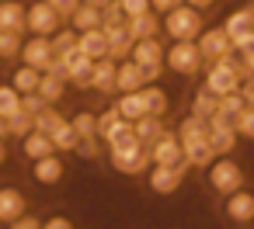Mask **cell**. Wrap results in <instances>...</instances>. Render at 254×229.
Listing matches in <instances>:
<instances>
[{
  "label": "cell",
  "mask_w": 254,
  "mask_h": 229,
  "mask_svg": "<svg viewBox=\"0 0 254 229\" xmlns=\"http://www.w3.org/2000/svg\"><path fill=\"white\" fill-rule=\"evenodd\" d=\"M132 132H136V139H139L143 146H150V142L164 132V122H160L157 115H139V118L132 122Z\"/></svg>",
  "instance_id": "obj_33"
},
{
  "label": "cell",
  "mask_w": 254,
  "mask_h": 229,
  "mask_svg": "<svg viewBox=\"0 0 254 229\" xmlns=\"http://www.w3.org/2000/svg\"><path fill=\"white\" fill-rule=\"evenodd\" d=\"M21 108H25V111H28L32 118H35V115H39V111L46 108V97H42L39 91H35V94H25V97H21Z\"/></svg>",
  "instance_id": "obj_47"
},
{
  "label": "cell",
  "mask_w": 254,
  "mask_h": 229,
  "mask_svg": "<svg viewBox=\"0 0 254 229\" xmlns=\"http://www.w3.org/2000/svg\"><path fill=\"white\" fill-rule=\"evenodd\" d=\"M139 97H143V111H146V115H157V118H164V115H167V108H171L167 94H164L157 84H146V87L139 91Z\"/></svg>",
  "instance_id": "obj_28"
},
{
  "label": "cell",
  "mask_w": 254,
  "mask_h": 229,
  "mask_svg": "<svg viewBox=\"0 0 254 229\" xmlns=\"http://www.w3.org/2000/svg\"><path fill=\"white\" fill-rule=\"evenodd\" d=\"M233 52H237V56L247 63V59L254 56V32H244V35H237V39H233Z\"/></svg>",
  "instance_id": "obj_44"
},
{
  "label": "cell",
  "mask_w": 254,
  "mask_h": 229,
  "mask_svg": "<svg viewBox=\"0 0 254 229\" xmlns=\"http://www.w3.org/2000/svg\"><path fill=\"white\" fill-rule=\"evenodd\" d=\"M247 77V66H244V59L233 52L230 59H223V63H205V84L202 87H209L212 94H233V91H240V80Z\"/></svg>",
  "instance_id": "obj_2"
},
{
  "label": "cell",
  "mask_w": 254,
  "mask_h": 229,
  "mask_svg": "<svg viewBox=\"0 0 254 229\" xmlns=\"http://www.w3.org/2000/svg\"><path fill=\"white\" fill-rule=\"evenodd\" d=\"M11 229H42V219H35V215H18L14 222H11Z\"/></svg>",
  "instance_id": "obj_49"
},
{
  "label": "cell",
  "mask_w": 254,
  "mask_h": 229,
  "mask_svg": "<svg viewBox=\"0 0 254 229\" xmlns=\"http://www.w3.org/2000/svg\"><path fill=\"white\" fill-rule=\"evenodd\" d=\"M185 174H188V163H178V167H171V163H150V170H146V184H150V191L153 194H174L181 184H185Z\"/></svg>",
  "instance_id": "obj_8"
},
{
  "label": "cell",
  "mask_w": 254,
  "mask_h": 229,
  "mask_svg": "<svg viewBox=\"0 0 254 229\" xmlns=\"http://www.w3.org/2000/svg\"><path fill=\"white\" fill-rule=\"evenodd\" d=\"M7 136H11V129H7V118L0 115V139H7Z\"/></svg>",
  "instance_id": "obj_55"
},
{
  "label": "cell",
  "mask_w": 254,
  "mask_h": 229,
  "mask_svg": "<svg viewBox=\"0 0 254 229\" xmlns=\"http://www.w3.org/2000/svg\"><path fill=\"white\" fill-rule=\"evenodd\" d=\"M205 184H209V191H212L216 198H223V194L244 187V184H247V174H244V167L226 153V156H212V160L205 163Z\"/></svg>",
  "instance_id": "obj_1"
},
{
  "label": "cell",
  "mask_w": 254,
  "mask_h": 229,
  "mask_svg": "<svg viewBox=\"0 0 254 229\" xmlns=\"http://www.w3.org/2000/svg\"><path fill=\"white\" fill-rule=\"evenodd\" d=\"M66 177V163L60 153H49L42 160H32V181L42 184V187H56L60 181Z\"/></svg>",
  "instance_id": "obj_13"
},
{
  "label": "cell",
  "mask_w": 254,
  "mask_h": 229,
  "mask_svg": "<svg viewBox=\"0 0 254 229\" xmlns=\"http://www.w3.org/2000/svg\"><path fill=\"white\" fill-rule=\"evenodd\" d=\"M119 7H122L126 18H136V14L150 11V0H119Z\"/></svg>",
  "instance_id": "obj_46"
},
{
  "label": "cell",
  "mask_w": 254,
  "mask_h": 229,
  "mask_svg": "<svg viewBox=\"0 0 254 229\" xmlns=\"http://www.w3.org/2000/svg\"><path fill=\"white\" fill-rule=\"evenodd\" d=\"M108 163L119 170V174H146L150 170V153L143 142H132V146H108Z\"/></svg>",
  "instance_id": "obj_6"
},
{
  "label": "cell",
  "mask_w": 254,
  "mask_h": 229,
  "mask_svg": "<svg viewBox=\"0 0 254 229\" xmlns=\"http://www.w3.org/2000/svg\"><path fill=\"white\" fill-rule=\"evenodd\" d=\"M63 25L60 11L49 7L46 0H35V4H25V32L32 35H56Z\"/></svg>",
  "instance_id": "obj_9"
},
{
  "label": "cell",
  "mask_w": 254,
  "mask_h": 229,
  "mask_svg": "<svg viewBox=\"0 0 254 229\" xmlns=\"http://www.w3.org/2000/svg\"><path fill=\"white\" fill-rule=\"evenodd\" d=\"M233 129H237L240 139H254V108H251V104L233 118Z\"/></svg>",
  "instance_id": "obj_42"
},
{
  "label": "cell",
  "mask_w": 254,
  "mask_h": 229,
  "mask_svg": "<svg viewBox=\"0 0 254 229\" xmlns=\"http://www.w3.org/2000/svg\"><path fill=\"white\" fill-rule=\"evenodd\" d=\"M53 39V49H56V56L60 52H70V49H77V32L73 28H60V35H49Z\"/></svg>",
  "instance_id": "obj_43"
},
{
  "label": "cell",
  "mask_w": 254,
  "mask_h": 229,
  "mask_svg": "<svg viewBox=\"0 0 254 229\" xmlns=\"http://www.w3.org/2000/svg\"><path fill=\"white\" fill-rule=\"evenodd\" d=\"M87 4H94V7H108L112 0H87Z\"/></svg>",
  "instance_id": "obj_57"
},
{
  "label": "cell",
  "mask_w": 254,
  "mask_h": 229,
  "mask_svg": "<svg viewBox=\"0 0 254 229\" xmlns=\"http://www.w3.org/2000/svg\"><path fill=\"white\" fill-rule=\"evenodd\" d=\"M247 4H254V0H247Z\"/></svg>",
  "instance_id": "obj_59"
},
{
  "label": "cell",
  "mask_w": 254,
  "mask_h": 229,
  "mask_svg": "<svg viewBox=\"0 0 254 229\" xmlns=\"http://www.w3.org/2000/svg\"><path fill=\"white\" fill-rule=\"evenodd\" d=\"M0 32H25V4L0 0Z\"/></svg>",
  "instance_id": "obj_24"
},
{
  "label": "cell",
  "mask_w": 254,
  "mask_h": 229,
  "mask_svg": "<svg viewBox=\"0 0 254 229\" xmlns=\"http://www.w3.org/2000/svg\"><path fill=\"white\" fill-rule=\"evenodd\" d=\"M240 94H244V101H247V104L254 108V77H251V73H247V77L240 80Z\"/></svg>",
  "instance_id": "obj_51"
},
{
  "label": "cell",
  "mask_w": 254,
  "mask_h": 229,
  "mask_svg": "<svg viewBox=\"0 0 254 229\" xmlns=\"http://www.w3.org/2000/svg\"><path fill=\"white\" fill-rule=\"evenodd\" d=\"M4 160H7V146H4V139H0V167H4Z\"/></svg>",
  "instance_id": "obj_56"
},
{
  "label": "cell",
  "mask_w": 254,
  "mask_h": 229,
  "mask_svg": "<svg viewBox=\"0 0 254 229\" xmlns=\"http://www.w3.org/2000/svg\"><path fill=\"white\" fill-rule=\"evenodd\" d=\"M39 80H42V70H35V66H25V63H21L11 84H14V91L25 97V94H35V91H39Z\"/></svg>",
  "instance_id": "obj_34"
},
{
  "label": "cell",
  "mask_w": 254,
  "mask_h": 229,
  "mask_svg": "<svg viewBox=\"0 0 254 229\" xmlns=\"http://www.w3.org/2000/svg\"><path fill=\"white\" fill-rule=\"evenodd\" d=\"M185 4H188V7H195V11H202V14H205V11H209V7H216V0H185Z\"/></svg>",
  "instance_id": "obj_54"
},
{
  "label": "cell",
  "mask_w": 254,
  "mask_h": 229,
  "mask_svg": "<svg viewBox=\"0 0 254 229\" xmlns=\"http://www.w3.org/2000/svg\"><path fill=\"white\" fill-rule=\"evenodd\" d=\"M244 66H247V73H251V77H254V56H251V59H247V63H244Z\"/></svg>",
  "instance_id": "obj_58"
},
{
  "label": "cell",
  "mask_w": 254,
  "mask_h": 229,
  "mask_svg": "<svg viewBox=\"0 0 254 229\" xmlns=\"http://www.w3.org/2000/svg\"><path fill=\"white\" fill-rule=\"evenodd\" d=\"M18 108H21V94L14 91V84H0V115L11 118Z\"/></svg>",
  "instance_id": "obj_38"
},
{
  "label": "cell",
  "mask_w": 254,
  "mask_h": 229,
  "mask_svg": "<svg viewBox=\"0 0 254 229\" xmlns=\"http://www.w3.org/2000/svg\"><path fill=\"white\" fill-rule=\"evenodd\" d=\"M60 122H63V118H60V111H56L53 104H46V108L35 115V129H39V132H46V136H49V132L60 125Z\"/></svg>",
  "instance_id": "obj_41"
},
{
  "label": "cell",
  "mask_w": 254,
  "mask_h": 229,
  "mask_svg": "<svg viewBox=\"0 0 254 229\" xmlns=\"http://www.w3.org/2000/svg\"><path fill=\"white\" fill-rule=\"evenodd\" d=\"M60 59L66 63V84L87 91L91 87V73H94V59L84 56L80 49H70V52H60Z\"/></svg>",
  "instance_id": "obj_12"
},
{
  "label": "cell",
  "mask_w": 254,
  "mask_h": 229,
  "mask_svg": "<svg viewBox=\"0 0 254 229\" xmlns=\"http://www.w3.org/2000/svg\"><path fill=\"white\" fill-rule=\"evenodd\" d=\"M160 28L171 35V39H198L202 35V28H205V21H202V11H195V7H188V4H178V7H171L167 14H160Z\"/></svg>",
  "instance_id": "obj_3"
},
{
  "label": "cell",
  "mask_w": 254,
  "mask_h": 229,
  "mask_svg": "<svg viewBox=\"0 0 254 229\" xmlns=\"http://www.w3.org/2000/svg\"><path fill=\"white\" fill-rule=\"evenodd\" d=\"M77 49L91 59H105L108 56V35L105 28H91V32H77Z\"/></svg>",
  "instance_id": "obj_18"
},
{
  "label": "cell",
  "mask_w": 254,
  "mask_h": 229,
  "mask_svg": "<svg viewBox=\"0 0 254 229\" xmlns=\"http://www.w3.org/2000/svg\"><path fill=\"white\" fill-rule=\"evenodd\" d=\"M126 28L132 35V42L136 39H153V35H160V14L157 11H143L136 18H126Z\"/></svg>",
  "instance_id": "obj_20"
},
{
  "label": "cell",
  "mask_w": 254,
  "mask_h": 229,
  "mask_svg": "<svg viewBox=\"0 0 254 229\" xmlns=\"http://www.w3.org/2000/svg\"><path fill=\"white\" fill-rule=\"evenodd\" d=\"M219 215L230 222V226H251L254 222V191H247V187H237V191H230V194H223L219 198Z\"/></svg>",
  "instance_id": "obj_5"
},
{
  "label": "cell",
  "mask_w": 254,
  "mask_h": 229,
  "mask_svg": "<svg viewBox=\"0 0 254 229\" xmlns=\"http://www.w3.org/2000/svg\"><path fill=\"white\" fill-rule=\"evenodd\" d=\"M49 153H56V146H53V139L46 136V132H39V129H32L28 136H21V156L32 163V160H42V156H49Z\"/></svg>",
  "instance_id": "obj_19"
},
{
  "label": "cell",
  "mask_w": 254,
  "mask_h": 229,
  "mask_svg": "<svg viewBox=\"0 0 254 229\" xmlns=\"http://www.w3.org/2000/svg\"><path fill=\"white\" fill-rule=\"evenodd\" d=\"M42 229H73V222L66 215H49V219H42Z\"/></svg>",
  "instance_id": "obj_50"
},
{
  "label": "cell",
  "mask_w": 254,
  "mask_h": 229,
  "mask_svg": "<svg viewBox=\"0 0 254 229\" xmlns=\"http://www.w3.org/2000/svg\"><path fill=\"white\" fill-rule=\"evenodd\" d=\"M70 125H73V132L80 139H98V115L94 111H77L70 118Z\"/></svg>",
  "instance_id": "obj_36"
},
{
  "label": "cell",
  "mask_w": 254,
  "mask_h": 229,
  "mask_svg": "<svg viewBox=\"0 0 254 229\" xmlns=\"http://www.w3.org/2000/svg\"><path fill=\"white\" fill-rule=\"evenodd\" d=\"M178 4H185V0H150V11L167 14V11H171V7H178Z\"/></svg>",
  "instance_id": "obj_52"
},
{
  "label": "cell",
  "mask_w": 254,
  "mask_h": 229,
  "mask_svg": "<svg viewBox=\"0 0 254 229\" xmlns=\"http://www.w3.org/2000/svg\"><path fill=\"white\" fill-rule=\"evenodd\" d=\"M202 66L205 63L198 56V42H191V39H174L164 52V70H171L178 77H195Z\"/></svg>",
  "instance_id": "obj_4"
},
{
  "label": "cell",
  "mask_w": 254,
  "mask_h": 229,
  "mask_svg": "<svg viewBox=\"0 0 254 229\" xmlns=\"http://www.w3.org/2000/svg\"><path fill=\"white\" fill-rule=\"evenodd\" d=\"M7 129H11V136H18V139H21V136H28V132L35 129V118H32L25 108H18V111L7 118Z\"/></svg>",
  "instance_id": "obj_39"
},
{
  "label": "cell",
  "mask_w": 254,
  "mask_h": 229,
  "mask_svg": "<svg viewBox=\"0 0 254 229\" xmlns=\"http://www.w3.org/2000/svg\"><path fill=\"white\" fill-rule=\"evenodd\" d=\"M21 32H0V59H14L21 52Z\"/></svg>",
  "instance_id": "obj_40"
},
{
  "label": "cell",
  "mask_w": 254,
  "mask_h": 229,
  "mask_svg": "<svg viewBox=\"0 0 254 229\" xmlns=\"http://www.w3.org/2000/svg\"><path fill=\"white\" fill-rule=\"evenodd\" d=\"M126 125H129V122L115 111V104H112V108H105V111L98 115V142H112Z\"/></svg>",
  "instance_id": "obj_25"
},
{
  "label": "cell",
  "mask_w": 254,
  "mask_h": 229,
  "mask_svg": "<svg viewBox=\"0 0 254 229\" xmlns=\"http://www.w3.org/2000/svg\"><path fill=\"white\" fill-rule=\"evenodd\" d=\"M223 28H226V35H230V39H237V35H244V32H254V4L237 7L233 14H226Z\"/></svg>",
  "instance_id": "obj_27"
},
{
  "label": "cell",
  "mask_w": 254,
  "mask_h": 229,
  "mask_svg": "<svg viewBox=\"0 0 254 229\" xmlns=\"http://www.w3.org/2000/svg\"><path fill=\"white\" fill-rule=\"evenodd\" d=\"M237 129H233V122H226V118H219V115H212L209 118V142H212V153L216 156H226V153H233L237 149Z\"/></svg>",
  "instance_id": "obj_14"
},
{
  "label": "cell",
  "mask_w": 254,
  "mask_h": 229,
  "mask_svg": "<svg viewBox=\"0 0 254 229\" xmlns=\"http://www.w3.org/2000/svg\"><path fill=\"white\" fill-rule=\"evenodd\" d=\"M91 91H98V94H112V91H115V59H112V56H105V59H94Z\"/></svg>",
  "instance_id": "obj_22"
},
{
  "label": "cell",
  "mask_w": 254,
  "mask_h": 229,
  "mask_svg": "<svg viewBox=\"0 0 254 229\" xmlns=\"http://www.w3.org/2000/svg\"><path fill=\"white\" fill-rule=\"evenodd\" d=\"M146 153H150V163H171V167L188 163V160H185V146H181L178 132H167V129H164V132L146 146Z\"/></svg>",
  "instance_id": "obj_10"
},
{
  "label": "cell",
  "mask_w": 254,
  "mask_h": 229,
  "mask_svg": "<svg viewBox=\"0 0 254 229\" xmlns=\"http://www.w3.org/2000/svg\"><path fill=\"white\" fill-rule=\"evenodd\" d=\"M49 139H53L56 153H73V149H77V142H80V136H77V132H73V125H70V118H63V122L49 132Z\"/></svg>",
  "instance_id": "obj_31"
},
{
  "label": "cell",
  "mask_w": 254,
  "mask_h": 229,
  "mask_svg": "<svg viewBox=\"0 0 254 229\" xmlns=\"http://www.w3.org/2000/svg\"><path fill=\"white\" fill-rule=\"evenodd\" d=\"M146 80H143V66L132 63V59H119L115 63V91L126 94V91H143Z\"/></svg>",
  "instance_id": "obj_16"
},
{
  "label": "cell",
  "mask_w": 254,
  "mask_h": 229,
  "mask_svg": "<svg viewBox=\"0 0 254 229\" xmlns=\"http://www.w3.org/2000/svg\"><path fill=\"white\" fill-rule=\"evenodd\" d=\"M160 73H164V63H153V66H143V80H146V84H157V80H160Z\"/></svg>",
  "instance_id": "obj_53"
},
{
  "label": "cell",
  "mask_w": 254,
  "mask_h": 229,
  "mask_svg": "<svg viewBox=\"0 0 254 229\" xmlns=\"http://www.w3.org/2000/svg\"><path fill=\"white\" fill-rule=\"evenodd\" d=\"M164 52H167V46L153 35V39H136L129 59L139 63V66H153V63H164Z\"/></svg>",
  "instance_id": "obj_17"
},
{
  "label": "cell",
  "mask_w": 254,
  "mask_h": 229,
  "mask_svg": "<svg viewBox=\"0 0 254 229\" xmlns=\"http://www.w3.org/2000/svg\"><path fill=\"white\" fill-rule=\"evenodd\" d=\"M28 212V198H25V191L21 187H14V184H4L0 187V226H11L18 215H25Z\"/></svg>",
  "instance_id": "obj_15"
},
{
  "label": "cell",
  "mask_w": 254,
  "mask_h": 229,
  "mask_svg": "<svg viewBox=\"0 0 254 229\" xmlns=\"http://www.w3.org/2000/svg\"><path fill=\"white\" fill-rule=\"evenodd\" d=\"M73 153L84 156V160H98V156H101V146H98V139H80Z\"/></svg>",
  "instance_id": "obj_45"
},
{
  "label": "cell",
  "mask_w": 254,
  "mask_h": 229,
  "mask_svg": "<svg viewBox=\"0 0 254 229\" xmlns=\"http://www.w3.org/2000/svg\"><path fill=\"white\" fill-rule=\"evenodd\" d=\"M198 42V56L202 63H223L233 56V39L226 35V28H202V35L195 39Z\"/></svg>",
  "instance_id": "obj_7"
},
{
  "label": "cell",
  "mask_w": 254,
  "mask_h": 229,
  "mask_svg": "<svg viewBox=\"0 0 254 229\" xmlns=\"http://www.w3.org/2000/svg\"><path fill=\"white\" fill-rule=\"evenodd\" d=\"M205 136H209V122H205V118H198V115L181 118V125H178L181 146H188V142H195V139H205Z\"/></svg>",
  "instance_id": "obj_30"
},
{
  "label": "cell",
  "mask_w": 254,
  "mask_h": 229,
  "mask_svg": "<svg viewBox=\"0 0 254 229\" xmlns=\"http://www.w3.org/2000/svg\"><path fill=\"white\" fill-rule=\"evenodd\" d=\"M212 156H216V153H212L209 136H205V139H195V142H188V146H185V160H188V167H205Z\"/></svg>",
  "instance_id": "obj_35"
},
{
  "label": "cell",
  "mask_w": 254,
  "mask_h": 229,
  "mask_svg": "<svg viewBox=\"0 0 254 229\" xmlns=\"http://www.w3.org/2000/svg\"><path fill=\"white\" fill-rule=\"evenodd\" d=\"M105 35H108V56L119 63V59H129V52H132V35H129V28L126 25H112V28H105Z\"/></svg>",
  "instance_id": "obj_21"
},
{
  "label": "cell",
  "mask_w": 254,
  "mask_h": 229,
  "mask_svg": "<svg viewBox=\"0 0 254 229\" xmlns=\"http://www.w3.org/2000/svg\"><path fill=\"white\" fill-rule=\"evenodd\" d=\"M66 21H70V28H73V32H91V28H101V7L87 4V0H80L77 11H73Z\"/></svg>",
  "instance_id": "obj_23"
},
{
  "label": "cell",
  "mask_w": 254,
  "mask_h": 229,
  "mask_svg": "<svg viewBox=\"0 0 254 229\" xmlns=\"http://www.w3.org/2000/svg\"><path fill=\"white\" fill-rule=\"evenodd\" d=\"M115 111H119L126 122H136L139 115H146V111H143V97H139V91H126V94H119V97H115Z\"/></svg>",
  "instance_id": "obj_32"
},
{
  "label": "cell",
  "mask_w": 254,
  "mask_h": 229,
  "mask_svg": "<svg viewBox=\"0 0 254 229\" xmlns=\"http://www.w3.org/2000/svg\"><path fill=\"white\" fill-rule=\"evenodd\" d=\"M244 108H247L244 94H240V91H233V94H223V97H219V111H216V115H219V118H226V122H233Z\"/></svg>",
  "instance_id": "obj_37"
},
{
  "label": "cell",
  "mask_w": 254,
  "mask_h": 229,
  "mask_svg": "<svg viewBox=\"0 0 254 229\" xmlns=\"http://www.w3.org/2000/svg\"><path fill=\"white\" fill-rule=\"evenodd\" d=\"M21 63L25 66H35V70H49L53 66V59H56V49H53V39L49 35H32L28 42H21Z\"/></svg>",
  "instance_id": "obj_11"
},
{
  "label": "cell",
  "mask_w": 254,
  "mask_h": 229,
  "mask_svg": "<svg viewBox=\"0 0 254 229\" xmlns=\"http://www.w3.org/2000/svg\"><path fill=\"white\" fill-rule=\"evenodd\" d=\"M219 111V94H212L209 87H202V91H195L191 94V104H188V115H198V118H212Z\"/></svg>",
  "instance_id": "obj_26"
},
{
  "label": "cell",
  "mask_w": 254,
  "mask_h": 229,
  "mask_svg": "<svg viewBox=\"0 0 254 229\" xmlns=\"http://www.w3.org/2000/svg\"><path fill=\"white\" fill-rule=\"evenodd\" d=\"M46 4H49V7H56V11H60V18L66 21V18L77 11V4H80V0H46Z\"/></svg>",
  "instance_id": "obj_48"
},
{
  "label": "cell",
  "mask_w": 254,
  "mask_h": 229,
  "mask_svg": "<svg viewBox=\"0 0 254 229\" xmlns=\"http://www.w3.org/2000/svg\"><path fill=\"white\" fill-rule=\"evenodd\" d=\"M39 94L46 97V104H60L63 101V94H66V80L60 77V73H42V80H39Z\"/></svg>",
  "instance_id": "obj_29"
}]
</instances>
